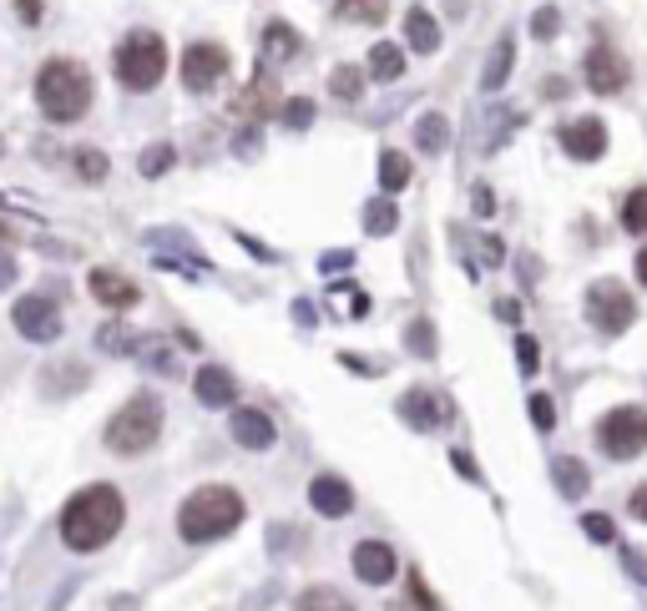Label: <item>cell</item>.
Instances as JSON below:
<instances>
[{"label": "cell", "instance_id": "cell-47", "mask_svg": "<svg viewBox=\"0 0 647 611\" xmlns=\"http://www.w3.org/2000/svg\"><path fill=\"white\" fill-rule=\"evenodd\" d=\"M410 587H415V601H420V607H431V611L441 607V601L431 597V587H425V581H420V576H410Z\"/></svg>", "mask_w": 647, "mask_h": 611}, {"label": "cell", "instance_id": "cell-5", "mask_svg": "<svg viewBox=\"0 0 647 611\" xmlns=\"http://www.w3.org/2000/svg\"><path fill=\"white\" fill-rule=\"evenodd\" d=\"M157 435H162V399L157 395H132L107 425V444L117 455H142L157 444Z\"/></svg>", "mask_w": 647, "mask_h": 611}, {"label": "cell", "instance_id": "cell-20", "mask_svg": "<svg viewBox=\"0 0 647 611\" xmlns=\"http://www.w3.org/2000/svg\"><path fill=\"white\" fill-rule=\"evenodd\" d=\"M294 56H299V31H294V25H284V21H268L264 61H268V66H278V61H294Z\"/></svg>", "mask_w": 647, "mask_h": 611}, {"label": "cell", "instance_id": "cell-39", "mask_svg": "<svg viewBox=\"0 0 647 611\" xmlns=\"http://www.w3.org/2000/svg\"><path fill=\"white\" fill-rule=\"evenodd\" d=\"M556 31H562V15H556L552 6H547V11H537V21H531V36H537V41H552Z\"/></svg>", "mask_w": 647, "mask_h": 611}, {"label": "cell", "instance_id": "cell-30", "mask_svg": "<svg viewBox=\"0 0 647 611\" xmlns=\"http://www.w3.org/2000/svg\"><path fill=\"white\" fill-rule=\"evenodd\" d=\"M623 228L637 233V238L647 233V187H633V192H627V203H623Z\"/></svg>", "mask_w": 647, "mask_h": 611}, {"label": "cell", "instance_id": "cell-11", "mask_svg": "<svg viewBox=\"0 0 647 611\" xmlns=\"http://www.w3.org/2000/svg\"><path fill=\"white\" fill-rule=\"evenodd\" d=\"M587 86L597 96H617L627 86V61L612 46H592L587 51Z\"/></svg>", "mask_w": 647, "mask_h": 611}, {"label": "cell", "instance_id": "cell-27", "mask_svg": "<svg viewBox=\"0 0 647 611\" xmlns=\"http://www.w3.org/2000/svg\"><path fill=\"white\" fill-rule=\"evenodd\" d=\"M380 187L384 192H400V187H410V162H405V152H380Z\"/></svg>", "mask_w": 647, "mask_h": 611}, {"label": "cell", "instance_id": "cell-10", "mask_svg": "<svg viewBox=\"0 0 647 611\" xmlns=\"http://www.w3.org/2000/svg\"><path fill=\"white\" fill-rule=\"evenodd\" d=\"M562 147L576 162H597V157L607 152V127H602L597 117H576L562 127Z\"/></svg>", "mask_w": 647, "mask_h": 611}, {"label": "cell", "instance_id": "cell-24", "mask_svg": "<svg viewBox=\"0 0 647 611\" xmlns=\"http://www.w3.org/2000/svg\"><path fill=\"white\" fill-rule=\"evenodd\" d=\"M294 611H354V601H349L339 587H309L299 601H294Z\"/></svg>", "mask_w": 647, "mask_h": 611}, {"label": "cell", "instance_id": "cell-53", "mask_svg": "<svg viewBox=\"0 0 647 611\" xmlns=\"http://www.w3.org/2000/svg\"><path fill=\"white\" fill-rule=\"evenodd\" d=\"M637 278H643V283H647V248L637 253Z\"/></svg>", "mask_w": 647, "mask_h": 611}, {"label": "cell", "instance_id": "cell-45", "mask_svg": "<svg viewBox=\"0 0 647 611\" xmlns=\"http://www.w3.org/2000/svg\"><path fill=\"white\" fill-rule=\"evenodd\" d=\"M15 15H21L25 25H36L41 21V0H15Z\"/></svg>", "mask_w": 647, "mask_h": 611}, {"label": "cell", "instance_id": "cell-34", "mask_svg": "<svg viewBox=\"0 0 647 611\" xmlns=\"http://www.w3.org/2000/svg\"><path fill=\"white\" fill-rule=\"evenodd\" d=\"M172 168V147L168 142H157L142 152V178H162V172Z\"/></svg>", "mask_w": 647, "mask_h": 611}, {"label": "cell", "instance_id": "cell-48", "mask_svg": "<svg viewBox=\"0 0 647 611\" xmlns=\"http://www.w3.org/2000/svg\"><path fill=\"white\" fill-rule=\"evenodd\" d=\"M274 597H278V587H264V591H253V597L243 601V607H248V611H258V607H268Z\"/></svg>", "mask_w": 647, "mask_h": 611}, {"label": "cell", "instance_id": "cell-52", "mask_svg": "<svg viewBox=\"0 0 647 611\" xmlns=\"http://www.w3.org/2000/svg\"><path fill=\"white\" fill-rule=\"evenodd\" d=\"M456 470H460V475H470V480H476V465H470V455H466V450H456Z\"/></svg>", "mask_w": 647, "mask_h": 611}, {"label": "cell", "instance_id": "cell-33", "mask_svg": "<svg viewBox=\"0 0 647 611\" xmlns=\"http://www.w3.org/2000/svg\"><path fill=\"white\" fill-rule=\"evenodd\" d=\"M278 117H284V127H294V132H304L314 121V101H304V96H294L288 107H278Z\"/></svg>", "mask_w": 647, "mask_h": 611}, {"label": "cell", "instance_id": "cell-46", "mask_svg": "<svg viewBox=\"0 0 647 611\" xmlns=\"http://www.w3.org/2000/svg\"><path fill=\"white\" fill-rule=\"evenodd\" d=\"M233 152H238V157H258V132H238Z\"/></svg>", "mask_w": 647, "mask_h": 611}, {"label": "cell", "instance_id": "cell-22", "mask_svg": "<svg viewBox=\"0 0 647 611\" xmlns=\"http://www.w3.org/2000/svg\"><path fill=\"white\" fill-rule=\"evenodd\" d=\"M370 76L374 82H400V76H405V51H400L395 41H380V46L370 51Z\"/></svg>", "mask_w": 647, "mask_h": 611}, {"label": "cell", "instance_id": "cell-8", "mask_svg": "<svg viewBox=\"0 0 647 611\" xmlns=\"http://www.w3.org/2000/svg\"><path fill=\"white\" fill-rule=\"evenodd\" d=\"M223 72H229V51L218 46V41H192L182 51V86L188 92H213L223 82Z\"/></svg>", "mask_w": 647, "mask_h": 611}, {"label": "cell", "instance_id": "cell-4", "mask_svg": "<svg viewBox=\"0 0 647 611\" xmlns=\"http://www.w3.org/2000/svg\"><path fill=\"white\" fill-rule=\"evenodd\" d=\"M112 72L127 92H152L168 72V41L157 36V31H132V36H121L117 56H112Z\"/></svg>", "mask_w": 647, "mask_h": 611}, {"label": "cell", "instance_id": "cell-50", "mask_svg": "<svg viewBox=\"0 0 647 611\" xmlns=\"http://www.w3.org/2000/svg\"><path fill=\"white\" fill-rule=\"evenodd\" d=\"M491 207H496V197H491V192H486V187H476V213L486 217V213H491Z\"/></svg>", "mask_w": 647, "mask_h": 611}, {"label": "cell", "instance_id": "cell-12", "mask_svg": "<svg viewBox=\"0 0 647 611\" xmlns=\"http://www.w3.org/2000/svg\"><path fill=\"white\" fill-rule=\"evenodd\" d=\"M92 299L96 303H107V309H132L142 293H137V283L127 274H117V268H92Z\"/></svg>", "mask_w": 647, "mask_h": 611}, {"label": "cell", "instance_id": "cell-40", "mask_svg": "<svg viewBox=\"0 0 647 611\" xmlns=\"http://www.w3.org/2000/svg\"><path fill=\"white\" fill-rule=\"evenodd\" d=\"M516 360H521V369H527V374H537L541 349H537V339H531V334H521V339H516Z\"/></svg>", "mask_w": 647, "mask_h": 611}, {"label": "cell", "instance_id": "cell-26", "mask_svg": "<svg viewBox=\"0 0 647 611\" xmlns=\"http://www.w3.org/2000/svg\"><path fill=\"white\" fill-rule=\"evenodd\" d=\"M395 203H390V197H374V203H364V233H370V238H390V233H395Z\"/></svg>", "mask_w": 647, "mask_h": 611}, {"label": "cell", "instance_id": "cell-1", "mask_svg": "<svg viewBox=\"0 0 647 611\" xmlns=\"http://www.w3.org/2000/svg\"><path fill=\"white\" fill-rule=\"evenodd\" d=\"M121 521H127V505H121L117 485H86L61 511V540L72 551H102L121 530Z\"/></svg>", "mask_w": 647, "mask_h": 611}, {"label": "cell", "instance_id": "cell-7", "mask_svg": "<svg viewBox=\"0 0 647 611\" xmlns=\"http://www.w3.org/2000/svg\"><path fill=\"white\" fill-rule=\"evenodd\" d=\"M633 319H637V303L623 283L597 278V283L587 288V324L597 329V334H607V339L623 334V329H633Z\"/></svg>", "mask_w": 647, "mask_h": 611}, {"label": "cell", "instance_id": "cell-2", "mask_svg": "<svg viewBox=\"0 0 647 611\" xmlns=\"http://www.w3.org/2000/svg\"><path fill=\"white\" fill-rule=\"evenodd\" d=\"M243 521V495L229 491V485H203L192 491L178 511V536L203 546V540H223L233 526Z\"/></svg>", "mask_w": 647, "mask_h": 611}, {"label": "cell", "instance_id": "cell-43", "mask_svg": "<svg viewBox=\"0 0 647 611\" xmlns=\"http://www.w3.org/2000/svg\"><path fill=\"white\" fill-rule=\"evenodd\" d=\"M627 511H633L637 521H647V480H643V485H637L633 495H627Z\"/></svg>", "mask_w": 647, "mask_h": 611}, {"label": "cell", "instance_id": "cell-49", "mask_svg": "<svg viewBox=\"0 0 647 611\" xmlns=\"http://www.w3.org/2000/svg\"><path fill=\"white\" fill-rule=\"evenodd\" d=\"M11 278H15V258H11V253H0V288L11 283Z\"/></svg>", "mask_w": 647, "mask_h": 611}, {"label": "cell", "instance_id": "cell-13", "mask_svg": "<svg viewBox=\"0 0 647 611\" xmlns=\"http://www.w3.org/2000/svg\"><path fill=\"white\" fill-rule=\"evenodd\" d=\"M354 576L370 581V587L395 581V551H390L384 540H360V546H354Z\"/></svg>", "mask_w": 647, "mask_h": 611}, {"label": "cell", "instance_id": "cell-6", "mask_svg": "<svg viewBox=\"0 0 647 611\" xmlns=\"http://www.w3.org/2000/svg\"><path fill=\"white\" fill-rule=\"evenodd\" d=\"M597 444H602V455H612V460H637L647 450V409H637V405L612 409L607 420L597 425Z\"/></svg>", "mask_w": 647, "mask_h": 611}, {"label": "cell", "instance_id": "cell-32", "mask_svg": "<svg viewBox=\"0 0 647 611\" xmlns=\"http://www.w3.org/2000/svg\"><path fill=\"white\" fill-rule=\"evenodd\" d=\"M268 92H274V86H268V76H258V82L248 86V96H238V107L248 111V117H258V111L274 107V96H268Z\"/></svg>", "mask_w": 647, "mask_h": 611}, {"label": "cell", "instance_id": "cell-44", "mask_svg": "<svg viewBox=\"0 0 647 611\" xmlns=\"http://www.w3.org/2000/svg\"><path fill=\"white\" fill-rule=\"evenodd\" d=\"M480 258H486V268H496L506 258V248H501V238H486L480 243Z\"/></svg>", "mask_w": 647, "mask_h": 611}, {"label": "cell", "instance_id": "cell-28", "mask_svg": "<svg viewBox=\"0 0 647 611\" xmlns=\"http://www.w3.org/2000/svg\"><path fill=\"white\" fill-rule=\"evenodd\" d=\"M405 349L415 354V360H435V349H441V344H435V324H431V319H415V324L405 329Z\"/></svg>", "mask_w": 647, "mask_h": 611}, {"label": "cell", "instance_id": "cell-21", "mask_svg": "<svg viewBox=\"0 0 647 611\" xmlns=\"http://www.w3.org/2000/svg\"><path fill=\"white\" fill-rule=\"evenodd\" d=\"M415 147L431 157L450 147V121H445V111H425V117L415 121Z\"/></svg>", "mask_w": 647, "mask_h": 611}, {"label": "cell", "instance_id": "cell-15", "mask_svg": "<svg viewBox=\"0 0 647 611\" xmlns=\"http://www.w3.org/2000/svg\"><path fill=\"white\" fill-rule=\"evenodd\" d=\"M400 420H405L410 430H435V425L450 420V415H445V405L431 389H410V395L400 399Z\"/></svg>", "mask_w": 647, "mask_h": 611}, {"label": "cell", "instance_id": "cell-35", "mask_svg": "<svg viewBox=\"0 0 647 611\" xmlns=\"http://www.w3.org/2000/svg\"><path fill=\"white\" fill-rule=\"evenodd\" d=\"M582 530H587V540H597V546H607V540H617V526H612V516H602V511H592V516H582Z\"/></svg>", "mask_w": 647, "mask_h": 611}, {"label": "cell", "instance_id": "cell-51", "mask_svg": "<svg viewBox=\"0 0 647 611\" xmlns=\"http://www.w3.org/2000/svg\"><path fill=\"white\" fill-rule=\"evenodd\" d=\"M339 360H344L349 369H360V374H374V364H370V360H360V354H339Z\"/></svg>", "mask_w": 647, "mask_h": 611}, {"label": "cell", "instance_id": "cell-23", "mask_svg": "<svg viewBox=\"0 0 647 611\" xmlns=\"http://www.w3.org/2000/svg\"><path fill=\"white\" fill-rule=\"evenodd\" d=\"M552 480H556V491H562L566 501L587 495V465H582V460H572V455L556 460V465H552Z\"/></svg>", "mask_w": 647, "mask_h": 611}, {"label": "cell", "instance_id": "cell-36", "mask_svg": "<svg viewBox=\"0 0 647 611\" xmlns=\"http://www.w3.org/2000/svg\"><path fill=\"white\" fill-rule=\"evenodd\" d=\"M268 551L274 556L299 551V526H268Z\"/></svg>", "mask_w": 647, "mask_h": 611}, {"label": "cell", "instance_id": "cell-41", "mask_svg": "<svg viewBox=\"0 0 647 611\" xmlns=\"http://www.w3.org/2000/svg\"><path fill=\"white\" fill-rule=\"evenodd\" d=\"M349 264H354V253H349V248H335V253H324V258H319V274H344Z\"/></svg>", "mask_w": 647, "mask_h": 611}, {"label": "cell", "instance_id": "cell-9", "mask_svg": "<svg viewBox=\"0 0 647 611\" xmlns=\"http://www.w3.org/2000/svg\"><path fill=\"white\" fill-rule=\"evenodd\" d=\"M11 319H15V329H21L25 339H36V344H51V339L61 334V313H56V303L41 299V293H31V299L15 303Z\"/></svg>", "mask_w": 647, "mask_h": 611}, {"label": "cell", "instance_id": "cell-19", "mask_svg": "<svg viewBox=\"0 0 647 611\" xmlns=\"http://www.w3.org/2000/svg\"><path fill=\"white\" fill-rule=\"evenodd\" d=\"M405 41H410V51H420V56H431L435 46H441V25H435V15L431 11H410L405 15Z\"/></svg>", "mask_w": 647, "mask_h": 611}, {"label": "cell", "instance_id": "cell-38", "mask_svg": "<svg viewBox=\"0 0 647 611\" xmlns=\"http://www.w3.org/2000/svg\"><path fill=\"white\" fill-rule=\"evenodd\" d=\"M531 425H537V430H552V425H556L552 395H531Z\"/></svg>", "mask_w": 647, "mask_h": 611}, {"label": "cell", "instance_id": "cell-3", "mask_svg": "<svg viewBox=\"0 0 647 611\" xmlns=\"http://www.w3.org/2000/svg\"><path fill=\"white\" fill-rule=\"evenodd\" d=\"M36 107L51 121H82L86 107H92V72H86L82 61L51 56L36 76Z\"/></svg>", "mask_w": 647, "mask_h": 611}, {"label": "cell", "instance_id": "cell-31", "mask_svg": "<svg viewBox=\"0 0 647 611\" xmlns=\"http://www.w3.org/2000/svg\"><path fill=\"white\" fill-rule=\"evenodd\" d=\"M96 344L107 349V354H132L137 339H132V329H127V324H107L102 334H96Z\"/></svg>", "mask_w": 647, "mask_h": 611}, {"label": "cell", "instance_id": "cell-14", "mask_svg": "<svg viewBox=\"0 0 647 611\" xmlns=\"http://www.w3.org/2000/svg\"><path fill=\"white\" fill-rule=\"evenodd\" d=\"M309 505L319 516H349L354 511V491L339 475H314L309 480Z\"/></svg>", "mask_w": 647, "mask_h": 611}, {"label": "cell", "instance_id": "cell-42", "mask_svg": "<svg viewBox=\"0 0 647 611\" xmlns=\"http://www.w3.org/2000/svg\"><path fill=\"white\" fill-rule=\"evenodd\" d=\"M623 566L633 571L637 587H647V556H643V551H623Z\"/></svg>", "mask_w": 647, "mask_h": 611}, {"label": "cell", "instance_id": "cell-18", "mask_svg": "<svg viewBox=\"0 0 647 611\" xmlns=\"http://www.w3.org/2000/svg\"><path fill=\"white\" fill-rule=\"evenodd\" d=\"M511 61H516V36L506 31V36L491 46V61H486V72H480V92H501L506 76H511Z\"/></svg>", "mask_w": 647, "mask_h": 611}, {"label": "cell", "instance_id": "cell-37", "mask_svg": "<svg viewBox=\"0 0 647 611\" xmlns=\"http://www.w3.org/2000/svg\"><path fill=\"white\" fill-rule=\"evenodd\" d=\"M76 168H82V178H86V182H102V178H107V157L86 147V152H76Z\"/></svg>", "mask_w": 647, "mask_h": 611}, {"label": "cell", "instance_id": "cell-29", "mask_svg": "<svg viewBox=\"0 0 647 611\" xmlns=\"http://www.w3.org/2000/svg\"><path fill=\"white\" fill-rule=\"evenodd\" d=\"M329 92H335L339 101H360L364 96V72L360 66H339V72L329 76Z\"/></svg>", "mask_w": 647, "mask_h": 611}, {"label": "cell", "instance_id": "cell-17", "mask_svg": "<svg viewBox=\"0 0 647 611\" xmlns=\"http://www.w3.org/2000/svg\"><path fill=\"white\" fill-rule=\"evenodd\" d=\"M192 389H198V399H203V405H213V409H223V405H233V399H238V379H233L229 369H218V364L198 369Z\"/></svg>", "mask_w": 647, "mask_h": 611}, {"label": "cell", "instance_id": "cell-25", "mask_svg": "<svg viewBox=\"0 0 647 611\" xmlns=\"http://www.w3.org/2000/svg\"><path fill=\"white\" fill-rule=\"evenodd\" d=\"M335 11H339V21L380 25V21H384V11H390V0H339Z\"/></svg>", "mask_w": 647, "mask_h": 611}, {"label": "cell", "instance_id": "cell-16", "mask_svg": "<svg viewBox=\"0 0 647 611\" xmlns=\"http://www.w3.org/2000/svg\"><path fill=\"white\" fill-rule=\"evenodd\" d=\"M229 430H233V440H238L243 450H268V444H274V435H278L264 409H238Z\"/></svg>", "mask_w": 647, "mask_h": 611}]
</instances>
